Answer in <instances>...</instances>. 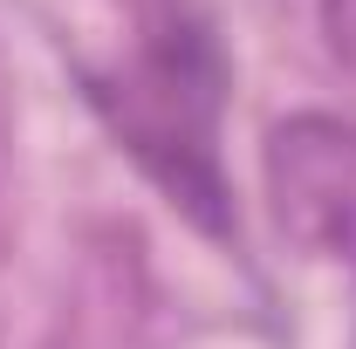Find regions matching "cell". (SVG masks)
I'll return each instance as SVG.
<instances>
[{"instance_id": "3", "label": "cell", "mask_w": 356, "mask_h": 349, "mask_svg": "<svg viewBox=\"0 0 356 349\" xmlns=\"http://www.w3.org/2000/svg\"><path fill=\"white\" fill-rule=\"evenodd\" d=\"M322 21H329L336 55H350V62H356V0H329V7H322Z\"/></svg>"}, {"instance_id": "2", "label": "cell", "mask_w": 356, "mask_h": 349, "mask_svg": "<svg viewBox=\"0 0 356 349\" xmlns=\"http://www.w3.org/2000/svg\"><path fill=\"white\" fill-rule=\"evenodd\" d=\"M274 219L309 254H356V131L336 117H295L267 137Z\"/></svg>"}, {"instance_id": "1", "label": "cell", "mask_w": 356, "mask_h": 349, "mask_svg": "<svg viewBox=\"0 0 356 349\" xmlns=\"http://www.w3.org/2000/svg\"><path fill=\"white\" fill-rule=\"evenodd\" d=\"M83 89L110 137L165 185L178 213L206 233L233 226L220 172V110H226V55L206 21L165 14L144 48L117 69H83Z\"/></svg>"}]
</instances>
